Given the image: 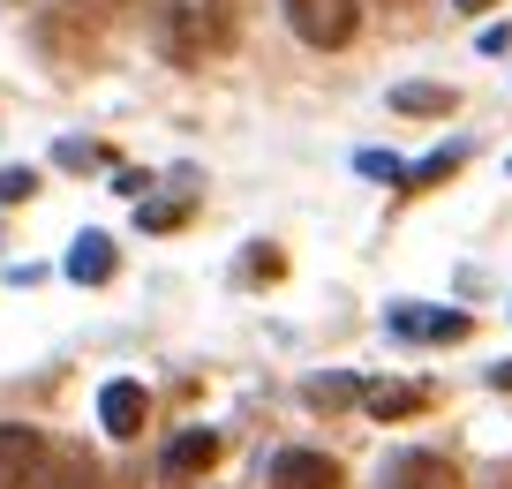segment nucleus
<instances>
[{
    "mask_svg": "<svg viewBox=\"0 0 512 489\" xmlns=\"http://www.w3.org/2000/svg\"><path fill=\"white\" fill-rule=\"evenodd\" d=\"M68 279H76V286H106L113 279V241L106 234H83L76 249H68Z\"/></svg>",
    "mask_w": 512,
    "mask_h": 489,
    "instance_id": "obj_9",
    "label": "nucleus"
},
{
    "mask_svg": "<svg viewBox=\"0 0 512 489\" xmlns=\"http://www.w3.org/2000/svg\"><path fill=\"white\" fill-rule=\"evenodd\" d=\"M166 46H174L181 61L219 53V46H226V8H219V0H181L174 23H166Z\"/></svg>",
    "mask_w": 512,
    "mask_h": 489,
    "instance_id": "obj_2",
    "label": "nucleus"
},
{
    "mask_svg": "<svg viewBox=\"0 0 512 489\" xmlns=\"http://www.w3.org/2000/svg\"><path fill=\"white\" fill-rule=\"evenodd\" d=\"M452 106H460L452 83H400V91H392V113H430V121H445Z\"/></svg>",
    "mask_w": 512,
    "mask_h": 489,
    "instance_id": "obj_10",
    "label": "nucleus"
},
{
    "mask_svg": "<svg viewBox=\"0 0 512 489\" xmlns=\"http://www.w3.org/2000/svg\"><path fill=\"white\" fill-rule=\"evenodd\" d=\"M38 189V174L23 166V174H0V204H16V196H31Z\"/></svg>",
    "mask_w": 512,
    "mask_h": 489,
    "instance_id": "obj_15",
    "label": "nucleus"
},
{
    "mask_svg": "<svg viewBox=\"0 0 512 489\" xmlns=\"http://www.w3.org/2000/svg\"><path fill=\"white\" fill-rule=\"evenodd\" d=\"M46 467H53V444L38 437V429L0 422V482H8V489H38Z\"/></svg>",
    "mask_w": 512,
    "mask_h": 489,
    "instance_id": "obj_3",
    "label": "nucleus"
},
{
    "mask_svg": "<svg viewBox=\"0 0 512 489\" xmlns=\"http://www.w3.org/2000/svg\"><path fill=\"white\" fill-rule=\"evenodd\" d=\"M384 482L392 489H460V467L437 452H400L392 467H384Z\"/></svg>",
    "mask_w": 512,
    "mask_h": 489,
    "instance_id": "obj_7",
    "label": "nucleus"
},
{
    "mask_svg": "<svg viewBox=\"0 0 512 489\" xmlns=\"http://www.w3.org/2000/svg\"><path fill=\"white\" fill-rule=\"evenodd\" d=\"M452 8H460V16H482V8H490V0H452Z\"/></svg>",
    "mask_w": 512,
    "mask_h": 489,
    "instance_id": "obj_17",
    "label": "nucleus"
},
{
    "mask_svg": "<svg viewBox=\"0 0 512 489\" xmlns=\"http://www.w3.org/2000/svg\"><path fill=\"white\" fill-rule=\"evenodd\" d=\"M144 422H151V392L136 377L98 384V429H106V437H144Z\"/></svg>",
    "mask_w": 512,
    "mask_h": 489,
    "instance_id": "obj_4",
    "label": "nucleus"
},
{
    "mask_svg": "<svg viewBox=\"0 0 512 489\" xmlns=\"http://www.w3.org/2000/svg\"><path fill=\"white\" fill-rule=\"evenodd\" d=\"M347 399H362L354 377H317V384H309V407H347Z\"/></svg>",
    "mask_w": 512,
    "mask_h": 489,
    "instance_id": "obj_14",
    "label": "nucleus"
},
{
    "mask_svg": "<svg viewBox=\"0 0 512 489\" xmlns=\"http://www.w3.org/2000/svg\"><path fill=\"white\" fill-rule=\"evenodd\" d=\"M287 8V23H294V38L302 46H317V53H339L354 38V23H362V8L354 0H279Z\"/></svg>",
    "mask_w": 512,
    "mask_h": 489,
    "instance_id": "obj_1",
    "label": "nucleus"
},
{
    "mask_svg": "<svg viewBox=\"0 0 512 489\" xmlns=\"http://www.w3.org/2000/svg\"><path fill=\"white\" fill-rule=\"evenodd\" d=\"M38 489H98V467L91 459H76V452H53V467H46V482Z\"/></svg>",
    "mask_w": 512,
    "mask_h": 489,
    "instance_id": "obj_12",
    "label": "nucleus"
},
{
    "mask_svg": "<svg viewBox=\"0 0 512 489\" xmlns=\"http://www.w3.org/2000/svg\"><path fill=\"white\" fill-rule=\"evenodd\" d=\"M392 339L445 347V339H467V316L460 309H422V301H407V309H392Z\"/></svg>",
    "mask_w": 512,
    "mask_h": 489,
    "instance_id": "obj_5",
    "label": "nucleus"
},
{
    "mask_svg": "<svg viewBox=\"0 0 512 489\" xmlns=\"http://www.w3.org/2000/svg\"><path fill=\"white\" fill-rule=\"evenodd\" d=\"M490 384H497V392H512V362H497V377H490Z\"/></svg>",
    "mask_w": 512,
    "mask_h": 489,
    "instance_id": "obj_16",
    "label": "nucleus"
},
{
    "mask_svg": "<svg viewBox=\"0 0 512 489\" xmlns=\"http://www.w3.org/2000/svg\"><path fill=\"white\" fill-rule=\"evenodd\" d=\"M362 407L377 414V422H400V414L422 407V392H415V384H362Z\"/></svg>",
    "mask_w": 512,
    "mask_h": 489,
    "instance_id": "obj_11",
    "label": "nucleus"
},
{
    "mask_svg": "<svg viewBox=\"0 0 512 489\" xmlns=\"http://www.w3.org/2000/svg\"><path fill=\"white\" fill-rule=\"evenodd\" d=\"M460 158H467V143H445V151H430L422 166H407V189H430V181L460 174Z\"/></svg>",
    "mask_w": 512,
    "mask_h": 489,
    "instance_id": "obj_13",
    "label": "nucleus"
},
{
    "mask_svg": "<svg viewBox=\"0 0 512 489\" xmlns=\"http://www.w3.org/2000/svg\"><path fill=\"white\" fill-rule=\"evenodd\" d=\"M272 489H339V459L287 444V452H272Z\"/></svg>",
    "mask_w": 512,
    "mask_h": 489,
    "instance_id": "obj_6",
    "label": "nucleus"
},
{
    "mask_svg": "<svg viewBox=\"0 0 512 489\" xmlns=\"http://www.w3.org/2000/svg\"><path fill=\"white\" fill-rule=\"evenodd\" d=\"M211 459H219V429H181V437L166 444V459H159V467L174 474V482H189V474H204Z\"/></svg>",
    "mask_w": 512,
    "mask_h": 489,
    "instance_id": "obj_8",
    "label": "nucleus"
}]
</instances>
